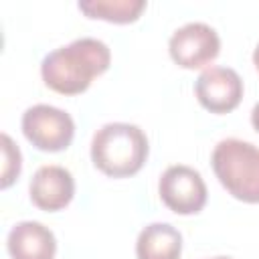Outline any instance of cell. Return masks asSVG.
Masks as SVG:
<instances>
[{
  "label": "cell",
  "instance_id": "obj_1",
  "mask_svg": "<svg viewBox=\"0 0 259 259\" xmlns=\"http://www.w3.org/2000/svg\"><path fill=\"white\" fill-rule=\"evenodd\" d=\"M109 47L99 38L83 36L45 55L40 77L49 89L61 95H79L109 69Z\"/></svg>",
  "mask_w": 259,
  "mask_h": 259
},
{
  "label": "cell",
  "instance_id": "obj_2",
  "mask_svg": "<svg viewBox=\"0 0 259 259\" xmlns=\"http://www.w3.org/2000/svg\"><path fill=\"white\" fill-rule=\"evenodd\" d=\"M148 138L136 123H105L93 134L91 140V160L95 168L111 178L138 174L148 160Z\"/></svg>",
  "mask_w": 259,
  "mask_h": 259
},
{
  "label": "cell",
  "instance_id": "obj_3",
  "mask_svg": "<svg viewBox=\"0 0 259 259\" xmlns=\"http://www.w3.org/2000/svg\"><path fill=\"white\" fill-rule=\"evenodd\" d=\"M219 182L237 200L259 202V148L239 138L221 140L210 156Z\"/></svg>",
  "mask_w": 259,
  "mask_h": 259
},
{
  "label": "cell",
  "instance_id": "obj_4",
  "mask_svg": "<svg viewBox=\"0 0 259 259\" xmlns=\"http://www.w3.org/2000/svg\"><path fill=\"white\" fill-rule=\"evenodd\" d=\"M22 134L24 138L42 152H61L71 146L75 136L73 117L55 105L36 103L22 113Z\"/></svg>",
  "mask_w": 259,
  "mask_h": 259
},
{
  "label": "cell",
  "instance_id": "obj_5",
  "mask_svg": "<svg viewBox=\"0 0 259 259\" xmlns=\"http://www.w3.org/2000/svg\"><path fill=\"white\" fill-rule=\"evenodd\" d=\"M162 202L176 214H196L206 204V184L198 170L186 164L168 166L158 180Z\"/></svg>",
  "mask_w": 259,
  "mask_h": 259
},
{
  "label": "cell",
  "instance_id": "obj_6",
  "mask_svg": "<svg viewBox=\"0 0 259 259\" xmlns=\"http://www.w3.org/2000/svg\"><path fill=\"white\" fill-rule=\"evenodd\" d=\"M168 53L178 67L200 69L217 59L221 53V38L206 22H186L172 32Z\"/></svg>",
  "mask_w": 259,
  "mask_h": 259
},
{
  "label": "cell",
  "instance_id": "obj_7",
  "mask_svg": "<svg viewBox=\"0 0 259 259\" xmlns=\"http://www.w3.org/2000/svg\"><path fill=\"white\" fill-rule=\"evenodd\" d=\"M243 91H245L243 79L231 67L212 65L204 69L194 83V93L198 103L206 111L219 115L233 111L241 103Z\"/></svg>",
  "mask_w": 259,
  "mask_h": 259
},
{
  "label": "cell",
  "instance_id": "obj_8",
  "mask_svg": "<svg viewBox=\"0 0 259 259\" xmlns=\"http://www.w3.org/2000/svg\"><path fill=\"white\" fill-rule=\"evenodd\" d=\"M30 200L36 208L47 212L63 210L75 196V178L73 174L57 164L40 166L28 184Z\"/></svg>",
  "mask_w": 259,
  "mask_h": 259
},
{
  "label": "cell",
  "instance_id": "obj_9",
  "mask_svg": "<svg viewBox=\"0 0 259 259\" xmlns=\"http://www.w3.org/2000/svg\"><path fill=\"white\" fill-rule=\"evenodd\" d=\"M6 249L12 259H55V233L38 221L16 223L6 237Z\"/></svg>",
  "mask_w": 259,
  "mask_h": 259
},
{
  "label": "cell",
  "instance_id": "obj_10",
  "mask_svg": "<svg viewBox=\"0 0 259 259\" xmlns=\"http://www.w3.org/2000/svg\"><path fill=\"white\" fill-rule=\"evenodd\" d=\"M182 235L170 223L146 225L136 241L138 259H180Z\"/></svg>",
  "mask_w": 259,
  "mask_h": 259
},
{
  "label": "cell",
  "instance_id": "obj_11",
  "mask_svg": "<svg viewBox=\"0 0 259 259\" xmlns=\"http://www.w3.org/2000/svg\"><path fill=\"white\" fill-rule=\"evenodd\" d=\"M77 6L87 18L127 24L140 18L146 8V0H81Z\"/></svg>",
  "mask_w": 259,
  "mask_h": 259
},
{
  "label": "cell",
  "instance_id": "obj_12",
  "mask_svg": "<svg viewBox=\"0 0 259 259\" xmlns=\"http://www.w3.org/2000/svg\"><path fill=\"white\" fill-rule=\"evenodd\" d=\"M2 178H0V186L8 188L22 170V154L20 148L12 142V138L8 134H2Z\"/></svg>",
  "mask_w": 259,
  "mask_h": 259
},
{
  "label": "cell",
  "instance_id": "obj_13",
  "mask_svg": "<svg viewBox=\"0 0 259 259\" xmlns=\"http://www.w3.org/2000/svg\"><path fill=\"white\" fill-rule=\"evenodd\" d=\"M251 123H253V127L259 132V101L253 105V109H251Z\"/></svg>",
  "mask_w": 259,
  "mask_h": 259
},
{
  "label": "cell",
  "instance_id": "obj_14",
  "mask_svg": "<svg viewBox=\"0 0 259 259\" xmlns=\"http://www.w3.org/2000/svg\"><path fill=\"white\" fill-rule=\"evenodd\" d=\"M253 65L257 67V71H259V45L255 47V51H253Z\"/></svg>",
  "mask_w": 259,
  "mask_h": 259
},
{
  "label": "cell",
  "instance_id": "obj_15",
  "mask_svg": "<svg viewBox=\"0 0 259 259\" xmlns=\"http://www.w3.org/2000/svg\"><path fill=\"white\" fill-rule=\"evenodd\" d=\"M212 259H233V257H212Z\"/></svg>",
  "mask_w": 259,
  "mask_h": 259
}]
</instances>
